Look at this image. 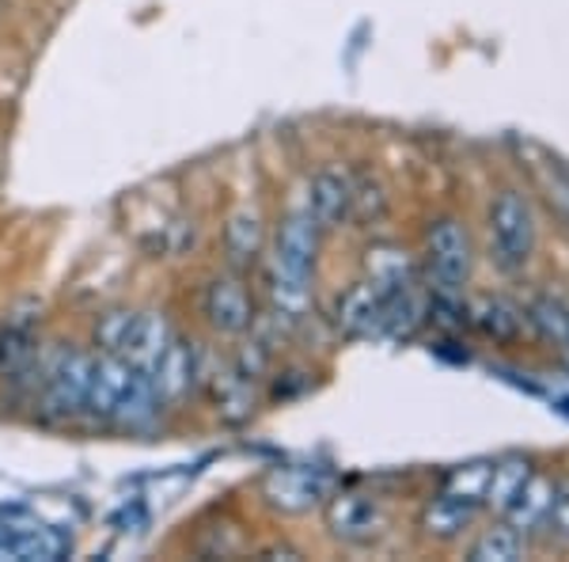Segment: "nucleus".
I'll use <instances>...</instances> for the list:
<instances>
[{
  "label": "nucleus",
  "mask_w": 569,
  "mask_h": 562,
  "mask_svg": "<svg viewBox=\"0 0 569 562\" xmlns=\"http://www.w3.org/2000/svg\"><path fill=\"white\" fill-rule=\"evenodd\" d=\"M383 308H388V297L365 282L338 300V327L350 338H369L376 331H383Z\"/></svg>",
  "instance_id": "ddd939ff"
},
{
  "label": "nucleus",
  "mask_w": 569,
  "mask_h": 562,
  "mask_svg": "<svg viewBox=\"0 0 569 562\" xmlns=\"http://www.w3.org/2000/svg\"><path fill=\"white\" fill-rule=\"evenodd\" d=\"M327 521H330V532L338 540H350V543H361V540H372L380 532V505L365 494H338L327 510Z\"/></svg>",
  "instance_id": "f8f14e48"
},
{
  "label": "nucleus",
  "mask_w": 569,
  "mask_h": 562,
  "mask_svg": "<svg viewBox=\"0 0 569 562\" xmlns=\"http://www.w3.org/2000/svg\"><path fill=\"white\" fill-rule=\"evenodd\" d=\"M160 411H163V403H160V395H156V388H152V376L144 373V368H137L130 388H126V395H122V403H118L114 418H110V426L130 430V433L133 430H149V426L160 422Z\"/></svg>",
  "instance_id": "2eb2a0df"
},
{
  "label": "nucleus",
  "mask_w": 569,
  "mask_h": 562,
  "mask_svg": "<svg viewBox=\"0 0 569 562\" xmlns=\"http://www.w3.org/2000/svg\"><path fill=\"white\" fill-rule=\"evenodd\" d=\"M176 335H179V331H176V324H171L168 312H160V308L141 312V308H137V324H133L130 346H126V362L149 373V368L160 362V354L168 349V343Z\"/></svg>",
  "instance_id": "9b49d317"
},
{
  "label": "nucleus",
  "mask_w": 569,
  "mask_h": 562,
  "mask_svg": "<svg viewBox=\"0 0 569 562\" xmlns=\"http://www.w3.org/2000/svg\"><path fill=\"white\" fill-rule=\"evenodd\" d=\"M383 209H388V195H383L380 183H376V179H357L353 183V217L376 220V217H383Z\"/></svg>",
  "instance_id": "b1692460"
},
{
  "label": "nucleus",
  "mask_w": 569,
  "mask_h": 562,
  "mask_svg": "<svg viewBox=\"0 0 569 562\" xmlns=\"http://www.w3.org/2000/svg\"><path fill=\"white\" fill-rule=\"evenodd\" d=\"M39 349V319L34 316H8L0 324V376L4 381H23L34 373Z\"/></svg>",
  "instance_id": "1a4fd4ad"
},
{
  "label": "nucleus",
  "mask_w": 569,
  "mask_h": 562,
  "mask_svg": "<svg viewBox=\"0 0 569 562\" xmlns=\"http://www.w3.org/2000/svg\"><path fill=\"white\" fill-rule=\"evenodd\" d=\"M475 510H479V502H475V497L445 491L433 505H429L426 524H429V532H433V536H456L463 524H471Z\"/></svg>",
  "instance_id": "6ab92c4d"
},
{
  "label": "nucleus",
  "mask_w": 569,
  "mask_h": 562,
  "mask_svg": "<svg viewBox=\"0 0 569 562\" xmlns=\"http://www.w3.org/2000/svg\"><path fill=\"white\" fill-rule=\"evenodd\" d=\"M531 324L543 338L550 343H569V304L566 300H555V297H539L531 304Z\"/></svg>",
  "instance_id": "5701e85b"
},
{
  "label": "nucleus",
  "mask_w": 569,
  "mask_h": 562,
  "mask_svg": "<svg viewBox=\"0 0 569 562\" xmlns=\"http://www.w3.org/2000/svg\"><path fill=\"white\" fill-rule=\"evenodd\" d=\"M467 316H471V324L479 327L482 335H490L493 343H509L520 331V312L501 297H479Z\"/></svg>",
  "instance_id": "f3484780"
},
{
  "label": "nucleus",
  "mask_w": 569,
  "mask_h": 562,
  "mask_svg": "<svg viewBox=\"0 0 569 562\" xmlns=\"http://www.w3.org/2000/svg\"><path fill=\"white\" fill-rule=\"evenodd\" d=\"M262 252H266V225H262V214L251 206H240L232 209L224 220V259L232 270L247 274L251 266L262 263Z\"/></svg>",
  "instance_id": "9d476101"
},
{
  "label": "nucleus",
  "mask_w": 569,
  "mask_h": 562,
  "mask_svg": "<svg viewBox=\"0 0 569 562\" xmlns=\"http://www.w3.org/2000/svg\"><path fill=\"white\" fill-rule=\"evenodd\" d=\"M547 201L555 209V217L569 228V175L566 171H547Z\"/></svg>",
  "instance_id": "393cba45"
},
{
  "label": "nucleus",
  "mask_w": 569,
  "mask_h": 562,
  "mask_svg": "<svg viewBox=\"0 0 569 562\" xmlns=\"http://www.w3.org/2000/svg\"><path fill=\"white\" fill-rule=\"evenodd\" d=\"M206 368H209V362L198 343H190V338H182V335L171 338L168 349L160 354V362L149 368L152 388L160 395L163 407H171V411L182 407V403L201 388Z\"/></svg>",
  "instance_id": "20e7f679"
},
{
  "label": "nucleus",
  "mask_w": 569,
  "mask_h": 562,
  "mask_svg": "<svg viewBox=\"0 0 569 562\" xmlns=\"http://www.w3.org/2000/svg\"><path fill=\"white\" fill-rule=\"evenodd\" d=\"M528 479H531V472H528L525 460H509V464L493 467L490 483H486V502H490L493 510H509V505L517 502V494L525 491Z\"/></svg>",
  "instance_id": "aec40b11"
},
{
  "label": "nucleus",
  "mask_w": 569,
  "mask_h": 562,
  "mask_svg": "<svg viewBox=\"0 0 569 562\" xmlns=\"http://www.w3.org/2000/svg\"><path fill=\"white\" fill-rule=\"evenodd\" d=\"M369 285L391 297V293H402L415 285V266L402 252L395 247H380V252H369Z\"/></svg>",
  "instance_id": "a211bd4d"
},
{
  "label": "nucleus",
  "mask_w": 569,
  "mask_h": 562,
  "mask_svg": "<svg viewBox=\"0 0 569 562\" xmlns=\"http://www.w3.org/2000/svg\"><path fill=\"white\" fill-rule=\"evenodd\" d=\"M547 517L569 536V483L562 486V491H555V497H550V513H547Z\"/></svg>",
  "instance_id": "a878e982"
},
{
  "label": "nucleus",
  "mask_w": 569,
  "mask_h": 562,
  "mask_svg": "<svg viewBox=\"0 0 569 562\" xmlns=\"http://www.w3.org/2000/svg\"><path fill=\"white\" fill-rule=\"evenodd\" d=\"M490 252L501 270H520L536 252V220L517 190H501L490 206Z\"/></svg>",
  "instance_id": "f03ea898"
},
{
  "label": "nucleus",
  "mask_w": 569,
  "mask_h": 562,
  "mask_svg": "<svg viewBox=\"0 0 569 562\" xmlns=\"http://www.w3.org/2000/svg\"><path fill=\"white\" fill-rule=\"evenodd\" d=\"M520 532L509 529V524H493V529H486L479 540L471 543V559L475 562H512L520 559Z\"/></svg>",
  "instance_id": "4be33fe9"
},
{
  "label": "nucleus",
  "mask_w": 569,
  "mask_h": 562,
  "mask_svg": "<svg viewBox=\"0 0 569 562\" xmlns=\"http://www.w3.org/2000/svg\"><path fill=\"white\" fill-rule=\"evenodd\" d=\"M133 324H137V308H107V312H99L96 324H91V346H96L99 354L126 357V346H130Z\"/></svg>",
  "instance_id": "dca6fc26"
},
{
  "label": "nucleus",
  "mask_w": 569,
  "mask_h": 562,
  "mask_svg": "<svg viewBox=\"0 0 569 562\" xmlns=\"http://www.w3.org/2000/svg\"><path fill=\"white\" fill-rule=\"evenodd\" d=\"M34 407L39 418L50 426H66L84 414L88 400V376H91V354L80 346H58L53 354L39 357L34 365Z\"/></svg>",
  "instance_id": "f257e3e1"
},
{
  "label": "nucleus",
  "mask_w": 569,
  "mask_h": 562,
  "mask_svg": "<svg viewBox=\"0 0 569 562\" xmlns=\"http://www.w3.org/2000/svg\"><path fill=\"white\" fill-rule=\"evenodd\" d=\"M308 214L319 228H342L353 217V179L338 168L316 171L308 190Z\"/></svg>",
  "instance_id": "0eeeda50"
},
{
  "label": "nucleus",
  "mask_w": 569,
  "mask_h": 562,
  "mask_svg": "<svg viewBox=\"0 0 569 562\" xmlns=\"http://www.w3.org/2000/svg\"><path fill=\"white\" fill-rule=\"evenodd\" d=\"M137 365H130L126 357L114 354H96L91 357V376H88V400H84V414L91 422H103L110 426L118 403H122L126 388H130Z\"/></svg>",
  "instance_id": "423d86ee"
},
{
  "label": "nucleus",
  "mask_w": 569,
  "mask_h": 562,
  "mask_svg": "<svg viewBox=\"0 0 569 562\" xmlns=\"http://www.w3.org/2000/svg\"><path fill=\"white\" fill-rule=\"evenodd\" d=\"M550 497H555V491H550V483H543V479H528L525 491L517 494V502H512L505 513H512L517 529H536L539 521H547Z\"/></svg>",
  "instance_id": "412c9836"
},
{
  "label": "nucleus",
  "mask_w": 569,
  "mask_h": 562,
  "mask_svg": "<svg viewBox=\"0 0 569 562\" xmlns=\"http://www.w3.org/2000/svg\"><path fill=\"white\" fill-rule=\"evenodd\" d=\"M201 316L224 338H240L254 327V297L240 270L213 274L201 289Z\"/></svg>",
  "instance_id": "39448f33"
},
{
  "label": "nucleus",
  "mask_w": 569,
  "mask_h": 562,
  "mask_svg": "<svg viewBox=\"0 0 569 562\" xmlns=\"http://www.w3.org/2000/svg\"><path fill=\"white\" fill-rule=\"evenodd\" d=\"M262 555H266V559H300L292 548H270V551H262Z\"/></svg>",
  "instance_id": "bb28decb"
},
{
  "label": "nucleus",
  "mask_w": 569,
  "mask_h": 562,
  "mask_svg": "<svg viewBox=\"0 0 569 562\" xmlns=\"http://www.w3.org/2000/svg\"><path fill=\"white\" fill-rule=\"evenodd\" d=\"M201 392L213 395L217 414L224 422H247L254 411V388H251V376L243 373L236 362L224 365H209L206 368V381H201Z\"/></svg>",
  "instance_id": "6e6552de"
},
{
  "label": "nucleus",
  "mask_w": 569,
  "mask_h": 562,
  "mask_svg": "<svg viewBox=\"0 0 569 562\" xmlns=\"http://www.w3.org/2000/svg\"><path fill=\"white\" fill-rule=\"evenodd\" d=\"M266 502L273 505V510H284V513H305L311 505L323 497V486H319V479L311 472H297V467H281V472H273L266 479L262 486Z\"/></svg>",
  "instance_id": "4468645a"
},
{
  "label": "nucleus",
  "mask_w": 569,
  "mask_h": 562,
  "mask_svg": "<svg viewBox=\"0 0 569 562\" xmlns=\"http://www.w3.org/2000/svg\"><path fill=\"white\" fill-rule=\"evenodd\" d=\"M426 274L437 293H460L471 274V239L456 217H440L426 233Z\"/></svg>",
  "instance_id": "7ed1b4c3"
}]
</instances>
